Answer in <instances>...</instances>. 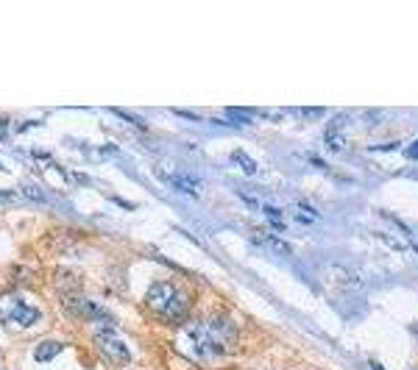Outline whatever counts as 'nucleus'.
Returning a JSON list of instances; mask_svg holds the SVG:
<instances>
[{"instance_id": "3", "label": "nucleus", "mask_w": 418, "mask_h": 370, "mask_svg": "<svg viewBox=\"0 0 418 370\" xmlns=\"http://www.w3.org/2000/svg\"><path fill=\"white\" fill-rule=\"evenodd\" d=\"M95 345H98V351H100L109 362H115V365H129V362H132L129 345L120 340V334H117L112 326L95 328Z\"/></svg>"}, {"instance_id": "14", "label": "nucleus", "mask_w": 418, "mask_h": 370, "mask_svg": "<svg viewBox=\"0 0 418 370\" xmlns=\"http://www.w3.org/2000/svg\"><path fill=\"white\" fill-rule=\"evenodd\" d=\"M407 156H410V159H418V139L407 148Z\"/></svg>"}, {"instance_id": "11", "label": "nucleus", "mask_w": 418, "mask_h": 370, "mask_svg": "<svg viewBox=\"0 0 418 370\" xmlns=\"http://www.w3.org/2000/svg\"><path fill=\"white\" fill-rule=\"evenodd\" d=\"M232 159L237 162V165H240V167H243V170H245V176H254V173H257V165H254V162H251V159H248L243 150H234Z\"/></svg>"}, {"instance_id": "12", "label": "nucleus", "mask_w": 418, "mask_h": 370, "mask_svg": "<svg viewBox=\"0 0 418 370\" xmlns=\"http://www.w3.org/2000/svg\"><path fill=\"white\" fill-rule=\"evenodd\" d=\"M23 198H31V201H45V192L42 189H37V186H23V192H20Z\"/></svg>"}, {"instance_id": "6", "label": "nucleus", "mask_w": 418, "mask_h": 370, "mask_svg": "<svg viewBox=\"0 0 418 370\" xmlns=\"http://www.w3.org/2000/svg\"><path fill=\"white\" fill-rule=\"evenodd\" d=\"M346 123H349V117H337V120H332V123H329V129H326L324 142H326V148H329L332 153H346V150H349Z\"/></svg>"}, {"instance_id": "1", "label": "nucleus", "mask_w": 418, "mask_h": 370, "mask_svg": "<svg viewBox=\"0 0 418 370\" xmlns=\"http://www.w3.org/2000/svg\"><path fill=\"white\" fill-rule=\"evenodd\" d=\"M240 340V331L229 315L215 312L204 321H192L182 328L176 337V345L185 351L190 359H223Z\"/></svg>"}, {"instance_id": "2", "label": "nucleus", "mask_w": 418, "mask_h": 370, "mask_svg": "<svg viewBox=\"0 0 418 370\" xmlns=\"http://www.w3.org/2000/svg\"><path fill=\"white\" fill-rule=\"evenodd\" d=\"M145 306L162 321H182L192 306V295L173 281H156L145 295Z\"/></svg>"}, {"instance_id": "9", "label": "nucleus", "mask_w": 418, "mask_h": 370, "mask_svg": "<svg viewBox=\"0 0 418 370\" xmlns=\"http://www.w3.org/2000/svg\"><path fill=\"white\" fill-rule=\"evenodd\" d=\"M170 184L179 186V189L187 192V195H198V181H195L192 176H173V179H170Z\"/></svg>"}, {"instance_id": "5", "label": "nucleus", "mask_w": 418, "mask_h": 370, "mask_svg": "<svg viewBox=\"0 0 418 370\" xmlns=\"http://www.w3.org/2000/svg\"><path fill=\"white\" fill-rule=\"evenodd\" d=\"M64 309L70 312V315H79V318H87V321H109V315L100 309V306H95L93 301H87L81 292H70V295H64Z\"/></svg>"}, {"instance_id": "8", "label": "nucleus", "mask_w": 418, "mask_h": 370, "mask_svg": "<svg viewBox=\"0 0 418 370\" xmlns=\"http://www.w3.org/2000/svg\"><path fill=\"white\" fill-rule=\"evenodd\" d=\"M254 242H260L262 248H271V251H277V253H281V256H290L293 253V248L290 245H284L281 239H277V237H271V234H254Z\"/></svg>"}, {"instance_id": "15", "label": "nucleus", "mask_w": 418, "mask_h": 370, "mask_svg": "<svg viewBox=\"0 0 418 370\" xmlns=\"http://www.w3.org/2000/svg\"><path fill=\"white\" fill-rule=\"evenodd\" d=\"M368 365H371V370H385V368H382V365H379V362H376V359H371Z\"/></svg>"}, {"instance_id": "4", "label": "nucleus", "mask_w": 418, "mask_h": 370, "mask_svg": "<svg viewBox=\"0 0 418 370\" xmlns=\"http://www.w3.org/2000/svg\"><path fill=\"white\" fill-rule=\"evenodd\" d=\"M0 309H3V318L8 321V323L14 326H34L40 321V309L37 306H31V304H25L23 298H17V295H3L0 298Z\"/></svg>"}, {"instance_id": "10", "label": "nucleus", "mask_w": 418, "mask_h": 370, "mask_svg": "<svg viewBox=\"0 0 418 370\" xmlns=\"http://www.w3.org/2000/svg\"><path fill=\"white\" fill-rule=\"evenodd\" d=\"M56 354H62V345L59 342H42L37 348V362H50Z\"/></svg>"}, {"instance_id": "7", "label": "nucleus", "mask_w": 418, "mask_h": 370, "mask_svg": "<svg viewBox=\"0 0 418 370\" xmlns=\"http://www.w3.org/2000/svg\"><path fill=\"white\" fill-rule=\"evenodd\" d=\"M290 215H293L298 223H304V226H310V223H318V220H321V215H318L310 203H296V206L290 209Z\"/></svg>"}, {"instance_id": "13", "label": "nucleus", "mask_w": 418, "mask_h": 370, "mask_svg": "<svg viewBox=\"0 0 418 370\" xmlns=\"http://www.w3.org/2000/svg\"><path fill=\"white\" fill-rule=\"evenodd\" d=\"M14 198H17V192H6V189H0V203H14Z\"/></svg>"}]
</instances>
